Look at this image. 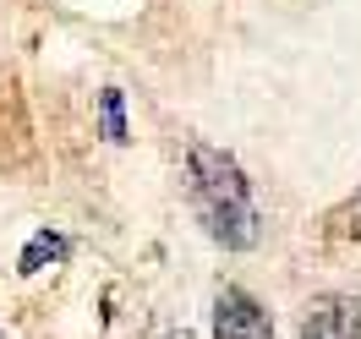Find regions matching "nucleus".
Instances as JSON below:
<instances>
[{"mask_svg": "<svg viewBox=\"0 0 361 339\" xmlns=\"http://www.w3.org/2000/svg\"><path fill=\"white\" fill-rule=\"evenodd\" d=\"M356 339H361V323H356Z\"/></svg>", "mask_w": 361, "mask_h": 339, "instance_id": "0eeeda50", "label": "nucleus"}, {"mask_svg": "<svg viewBox=\"0 0 361 339\" xmlns=\"http://www.w3.org/2000/svg\"><path fill=\"white\" fill-rule=\"evenodd\" d=\"M99 132H104V142H126V99H121V88L99 93Z\"/></svg>", "mask_w": 361, "mask_h": 339, "instance_id": "39448f33", "label": "nucleus"}, {"mask_svg": "<svg viewBox=\"0 0 361 339\" xmlns=\"http://www.w3.org/2000/svg\"><path fill=\"white\" fill-rule=\"evenodd\" d=\"M186 170H192V208H197V219L208 225V235L230 252L257 247L263 219H257V203H252V186H247V175H241V164H235L225 148L192 142Z\"/></svg>", "mask_w": 361, "mask_h": 339, "instance_id": "f257e3e1", "label": "nucleus"}, {"mask_svg": "<svg viewBox=\"0 0 361 339\" xmlns=\"http://www.w3.org/2000/svg\"><path fill=\"white\" fill-rule=\"evenodd\" d=\"M214 339H274V323L247 290H219V301H214Z\"/></svg>", "mask_w": 361, "mask_h": 339, "instance_id": "f03ea898", "label": "nucleus"}, {"mask_svg": "<svg viewBox=\"0 0 361 339\" xmlns=\"http://www.w3.org/2000/svg\"><path fill=\"white\" fill-rule=\"evenodd\" d=\"M61 257H66V235H55V230H39V235H33V241L23 247V263H17V269H23V273H39L44 263H61Z\"/></svg>", "mask_w": 361, "mask_h": 339, "instance_id": "20e7f679", "label": "nucleus"}, {"mask_svg": "<svg viewBox=\"0 0 361 339\" xmlns=\"http://www.w3.org/2000/svg\"><path fill=\"white\" fill-rule=\"evenodd\" d=\"M361 295H317L301 317V339H356Z\"/></svg>", "mask_w": 361, "mask_h": 339, "instance_id": "7ed1b4c3", "label": "nucleus"}, {"mask_svg": "<svg viewBox=\"0 0 361 339\" xmlns=\"http://www.w3.org/2000/svg\"><path fill=\"white\" fill-rule=\"evenodd\" d=\"M170 339H192V334H186V328H180V334H170Z\"/></svg>", "mask_w": 361, "mask_h": 339, "instance_id": "423d86ee", "label": "nucleus"}]
</instances>
